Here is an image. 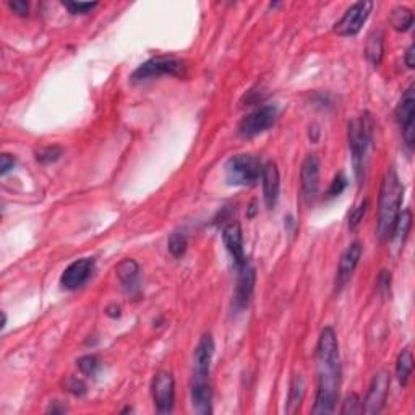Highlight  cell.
I'll use <instances>...</instances> for the list:
<instances>
[{
    "mask_svg": "<svg viewBox=\"0 0 415 415\" xmlns=\"http://www.w3.org/2000/svg\"><path fill=\"white\" fill-rule=\"evenodd\" d=\"M406 65L409 67V69H414L415 67V46L414 44H411V47H409L407 52H406Z\"/></svg>",
    "mask_w": 415,
    "mask_h": 415,
    "instance_id": "35",
    "label": "cell"
},
{
    "mask_svg": "<svg viewBox=\"0 0 415 415\" xmlns=\"http://www.w3.org/2000/svg\"><path fill=\"white\" fill-rule=\"evenodd\" d=\"M15 164L16 161L13 156H10L7 153L2 154L0 156V174H2V176H7V174L13 169Z\"/></svg>",
    "mask_w": 415,
    "mask_h": 415,
    "instance_id": "33",
    "label": "cell"
},
{
    "mask_svg": "<svg viewBox=\"0 0 415 415\" xmlns=\"http://www.w3.org/2000/svg\"><path fill=\"white\" fill-rule=\"evenodd\" d=\"M62 153H64V151H62L59 147H49V148L38 151L36 159L39 162H42V164H49V162H55L57 159H60Z\"/></svg>",
    "mask_w": 415,
    "mask_h": 415,
    "instance_id": "27",
    "label": "cell"
},
{
    "mask_svg": "<svg viewBox=\"0 0 415 415\" xmlns=\"http://www.w3.org/2000/svg\"><path fill=\"white\" fill-rule=\"evenodd\" d=\"M78 368L81 370V373L88 375V377H93L96 375L98 368H99V360L96 356H85L81 358H78Z\"/></svg>",
    "mask_w": 415,
    "mask_h": 415,
    "instance_id": "26",
    "label": "cell"
},
{
    "mask_svg": "<svg viewBox=\"0 0 415 415\" xmlns=\"http://www.w3.org/2000/svg\"><path fill=\"white\" fill-rule=\"evenodd\" d=\"M222 240L224 245L231 256L234 258L235 266L240 268L246 263L245 251H244V235L239 222H229L222 227Z\"/></svg>",
    "mask_w": 415,
    "mask_h": 415,
    "instance_id": "15",
    "label": "cell"
},
{
    "mask_svg": "<svg viewBox=\"0 0 415 415\" xmlns=\"http://www.w3.org/2000/svg\"><path fill=\"white\" fill-rule=\"evenodd\" d=\"M391 378L390 373L381 370L375 375L372 383L368 386V392L365 401L362 402V412L363 414H380L383 411L386 399H388Z\"/></svg>",
    "mask_w": 415,
    "mask_h": 415,
    "instance_id": "11",
    "label": "cell"
},
{
    "mask_svg": "<svg viewBox=\"0 0 415 415\" xmlns=\"http://www.w3.org/2000/svg\"><path fill=\"white\" fill-rule=\"evenodd\" d=\"M341 414H362V401L357 394H349L346 397V401L342 402Z\"/></svg>",
    "mask_w": 415,
    "mask_h": 415,
    "instance_id": "28",
    "label": "cell"
},
{
    "mask_svg": "<svg viewBox=\"0 0 415 415\" xmlns=\"http://www.w3.org/2000/svg\"><path fill=\"white\" fill-rule=\"evenodd\" d=\"M412 368H414V357H412L411 349L407 347V349H404L399 354V357H397V363H396V375L402 386H407L409 378H411V373H412Z\"/></svg>",
    "mask_w": 415,
    "mask_h": 415,
    "instance_id": "22",
    "label": "cell"
},
{
    "mask_svg": "<svg viewBox=\"0 0 415 415\" xmlns=\"http://www.w3.org/2000/svg\"><path fill=\"white\" fill-rule=\"evenodd\" d=\"M167 245H169V251L172 256L181 258L187 251V237L181 232H174L169 237V244Z\"/></svg>",
    "mask_w": 415,
    "mask_h": 415,
    "instance_id": "25",
    "label": "cell"
},
{
    "mask_svg": "<svg viewBox=\"0 0 415 415\" xmlns=\"http://www.w3.org/2000/svg\"><path fill=\"white\" fill-rule=\"evenodd\" d=\"M372 8L373 2H370V0H360V2L351 5V7L346 10V13L342 15V18L334 25L336 35L356 36L357 33L362 30V26L365 25Z\"/></svg>",
    "mask_w": 415,
    "mask_h": 415,
    "instance_id": "7",
    "label": "cell"
},
{
    "mask_svg": "<svg viewBox=\"0 0 415 415\" xmlns=\"http://www.w3.org/2000/svg\"><path fill=\"white\" fill-rule=\"evenodd\" d=\"M318 388L313 414H333L339 399L341 358L339 344L333 328H324L317 346Z\"/></svg>",
    "mask_w": 415,
    "mask_h": 415,
    "instance_id": "1",
    "label": "cell"
},
{
    "mask_svg": "<svg viewBox=\"0 0 415 415\" xmlns=\"http://www.w3.org/2000/svg\"><path fill=\"white\" fill-rule=\"evenodd\" d=\"M67 390H69L72 394H75V396H83L86 392V386L81 380L70 378L69 381H67Z\"/></svg>",
    "mask_w": 415,
    "mask_h": 415,
    "instance_id": "32",
    "label": "cell"
},
{
    "mask_svg": "<svg viewBox=\"0 0 415 415\" xmlns=\"http://www.w3.org/2000/svg\"><path fill=\"white\" fill-rule=\"evenodd\" d=\"M117 278L122 284V288L125 289V292L135 294L140 290V266L138 263L132 260V258H125V260L119 263V266L115 268Z\"/></svg>",
    "mask_w": 415,
    "mask_h": 415,
    "instance_id": "18",
    "label": "cell"
},
{
    "mask_svg": "<svg viewBox=\"0 0 415 415\" xmlns=\"http://www.w3.org/2000/svg\"><path fill=\"white\" fill-rule=\"evenodd\" d=\"M347 138H349V149L352 156V164L358 183L365 178V172L370 161V149L373 143V119L370 114H362L356 117L347 128Z\"/></svg>",
    "mask_w": 415,
    "mask_h": 415,
    "instance_id": "3",
    "label": "cell"
},
{
    "mask_svg": "<svg viewBox=\"0 0 415 415\" xmlns=\"http://www.w3.org/2000/svg\"><path fill=\"white\" fill-rule=\"evenodd\" d=\"M94 271V260L91 258H81L72 263V265L62 273L60 284L67 290H76L85 284Z\"/></svg>",
    "mask_w": 415,
    "mask_h": 415,
    "instance_id": "12",
    "label": "cell"
},
{
    "mask_svg": "<svg viewBox=\"0 0 415 415\" xmlns=\"http://www.w3.org/2000/svg\"><path fill=\"white\" fill-rule=\"evenodd\" d=\"M362 258V244L360 242H354L347 246L344 254L341 256L339 261V268H338V274H336V289L344 288L347 281L352 278L354 274L356 268L358 266V261Z\"/></svg>",
    "mask_w": 415,
    "mask_h": 415,
    "instance_id": "16",
    "label": "cell"
},
{
    "mask_svg": "<svg viewBox=\"0 0 415 415\" xmlns=\"http://www.w3.org/2000/svg\"><path fill=\"white\" fill-rule=\"evenodd\" d=\"M190 397H192V406L196 414L210 415L212 412V390L210 372H196V370H193L192 385H190Z\"/></svg>",
    "mask_w": 415,
    "mask_h": 415,
    "instance_id": "10",
    "label": "cell"
},
{
    "mask_svg": "<svg viewBox=\"0 0 415 415\" xmlns=\"http://www.w3.org/2000/svg\"><path fill=\"white\" fill-rule=\"evenodd\" d=\"M404 198V185L394 167L386 171L381 181L378 196V224L377 235L381 242H388L394 235L397 220L401 215V205Z\"/></svg>",
    "mask_w": 415,
    "mask_h": 415,
    "instance_id": "2",
    "label": "cell"
},
{
    "mask_svg": "<svg viewBox=\"0 0 415 415\" xmlns=\"http://www.w3.org/2000/svg\"><path fill=\"white\" fill-rule=\"evenodd\" d=\"M278 109L274 106H261V108L255 109L251 114L244 117V120L239 125V133L244 138L256 137L268 128H271L276 122Z\"/></svg>",
    "mask_w": 415,
    "mask_h": 415,
    "instance_id": "9",
    "label": "cell"
},
{
    "mask_svg": "<svg viewBox=\"0 0 415 415\" xmlns=\"http://www.w3.org/2000/svg\"><path fill=\"white\" fill-rule=\"evenodd\" d=\"M164 75H172L178 78L187 76V65L176 57L161 55V57H153L140 65L138 69L133 72L132 80L147 81V80H151V78H159Z\"/></svg>",
    "mask_w": 415,
    "mask_h": 415,
    "instance_id": "5",
    "label": "cell"
},
{
    "mask_svg": "<svg viewBox=\"0 0 415 415\" xmlns=\"http://www.w3.org/2000/svg\"><path fill=\"white\" fill-rule=\"evenodd\" d=\"M64 5L70 10V13H74V15L88 13V12H91L93 8L98 7L96 2H93V4L91 2H64Z\"/></svg>",
    "mask_w": 415,
    "mask_h": 415,
    "instance_id": "30",
    "label": "cell"
},
{
    "mask_svg": "<svg viewBox=\"0 0 415 415\" xmlns=\"http://www.w3.org/2000/svg\"><path fill=\"white\" fill-rule=\"evenodd\" d=\"M411 226H412V212L409 210L402 211L399 215V220H397L394 235H392V237H399V240L404 244V240H406L409 235V231H411Z\"/></svg>",
    "mask_w": 415,
    "mask_h": 415,
    "instance_id": "24",
    "label": "cell"
},
{
    "mask_svg": "<svg viewBox=\"0 0 415 415\" xmlns=\"http://www.w3.org/2000/svg\"><path fill=\"white\" fill-rule=\"evenodd\" d=\"M151 396L158 414H171L176 402V381L172 373L158 372L151 383Z\"/></svg>",
    "mask_w": 415,
    "mask_h": 415,
    "instance_id": "8",
    "label": "cell"
},
{
    "mask_svg": "<svg viewBox=\"0 0 415 415\" xmlns=\"http://www.w3.org/2000/svg\"><path fill=\"white\" fill-rule=\"evenodd\" d=\"M8 5L15 13H18L21 16H25L28 15V12H30V5H28V2H25V0H13V2H10Z\"/></svg>",
    "mask_w": 415,
    "mask_h": 415,
    "instance_id": "34",
    "label": "cell"
},
{
    "mask_svg": "<svg viewBox=\"0 0 415 415\" xmlns=\"http://www.w3.org/2000/svg\"><path fill=\"white\" fill-rule=\"evenodd\" d=\"M263 164L254 154H235L226 162V181L234 187H250L261 178Z\"/></svg>",
    "mask_w": 415,
    "mask_h": 415,
    "instance_id": "4",
    "label": "cell"
},
{
    "mask_svg": "<svg viewBox=\"0 0 415 415\" xmlns=\"http://www.w3.org/2000/svg\"><path fill=\"white\" fill-rule=\"evenodd\" d=\"M239 269V278L237 285H235V294H234V308L235 310H244L245 307H249L251 295H254L255 281H256V273L255 268L249 265V261Z\"/></svg>",
    "mask_w": 415,
    "mask_h": 415,
    "instance_id": "13",
    "label": "cell"
},
{
    "mask_svg": "<svg viewBox=\"0 0 415 415\" xmlns=\"http://www.w3.org/2000/svg\"><path fill=\"white\" fill-rule=\"evenodd\" d=\"M261 182H263V198H265V203L269 210H273L278 203L279 190H281V178H279V171H278L276 162L269 161L263 166Z\"/></svg>",
    "mask_w": 415,
    "mask_h": 415,
    "instance_id": "17",
    "label": "cell"
},
{
    "mask_svg": "<svg viewBox=\"0 0 415 415\" xmlns=\"http://www.w3.org/2000/svg\"><path fill=\"white\" fill-rule=\"evenodd\" d=\"M305 391H307V385H305L304 377H302V375H295L292 381H290L288 406H285V412H288L289 415H295L300 411L302 402H304V397H305Z\"/></svg>",
    "mask_w": 415,
    "mask_h": 415,
    "instance_id": "20",
    "label": "cell"
},
{
    "mask_svg": "<svg viewBox=\"0 0 415 415\" xmlns=\"http://www.w3.org/2000/svg\"><path fill=\"white\" fill-rule=\"evenodd\" d=\"M383 35L380 31H373L372 35L367 39V46H365V55L370 60V64L378 67L381 64V59H383Z\"/></svg>",
    "mask_w": 415,
    "mask_h": 415,
    "instance_id": "21",
    "label": "cell"
},
{
    "mask_svg": "<svg viewBox=\"0 0 415 415\" xmlns=\"http://www.w3.org/2000/svg\"><path fill=\"white\" fill-rule=\"evenodd\" d=\"M302 193L308 205L317 200L319 190V161L315 154H308L300 171Z\"/></svg>",
    "mask_w": 415,
    "mask_h": 415,
    "instance_id": "14",
    "label": "cell"
},
{
    "mask_svg": "<svg viewBox=\"0 0 415 415\" xmlns=\"http://www.w3.org/2000/svg\"><path fill=\"white\" fill-rule=\"evenodd\" d=\"M390 283H391V278L388 271H383L380 274V279H378V284H380V289H385V290H390Z\"/></svg>",
    "mask_w": 415,
    "mask_h": 415,
    "instance_id": "36",
    "label": "cell"
},
{
    "mask_svg": "<svg viewBox=\"0 0 415 415\" xmlns=\"http://www.w3.org/2000/svg\"><path fill=\"white\" fill-rule=\"evenodd\" d=\"M368 210V201H362L360 205H358L357 208H354L352 210V212L349 215V227H357L358 224H360V221L363 220V216H365V212Z\"/></svg>",
    "mask_w": 415,
    "mask_h": 415,
    "instance_id": "31",
    "label": "cell"
},
{
    "mask_svg": "<svg viewBox=\"0 0 415 415\" xmlns=\"http://www.w3.org/2000/svg\"><path fill=\"white\" fill-rule=\"evenodd\" d=\"M212 356H215V341H212L211 334H203L193 356L196 372H210Z\"/></svg>",
    "mask_w": 415,
    "mask_h": 415,
    "instance_id": "19",
    "label": "cell"
},
{
    "mask_svg": "<svg viewBox=\"0 0 415 415\" xmlns=\"http://www.w3.org/2000/svg\"><path fill=\"white\" fill-rule=\"evenodd\" d=\"M390 23L396 31H407L414 23V13L406 7H396L390 15Z\"/></svg>",
    "mask_w": 415,
    "mask_h": 415,
    "instance_id": "23",
    "label": "cell"
},
{
    "mask_svg": "<svg viewBox=\"0 0 415 415\" xmlns=\"http://www.w3.org/2000/svg\"><path fill=\"white\" fill-rule=\"evenodd\" d=\"M346 187H347V178H346L344 174L341 172V174H338V176L334 177V181L331 182L329 188H328V196H329V198H334V196H338V195H341L342 192H344Z\"/></svg>",
    "mask_w": 415,
    "mask_h": 415,
    "instance_id": "29",
    "label": "cell"
},
{
    "mask_svg": "<svg viewBox=\"0 0 415 415\" xmlns=\"http://www.w3.org/2000/svg\"><path fill=\"white\" fill-rule=\"evenodd\" d=\"M396 120L399 123L402 140L409 149L414 148L415 143V86L411 85L402 94L396 108Z\"/></svg>",
    "mask_w": 415,
    "mask_h": 415,
    "instance_id": "6",
    "label": "cell"
}]
</instances>
